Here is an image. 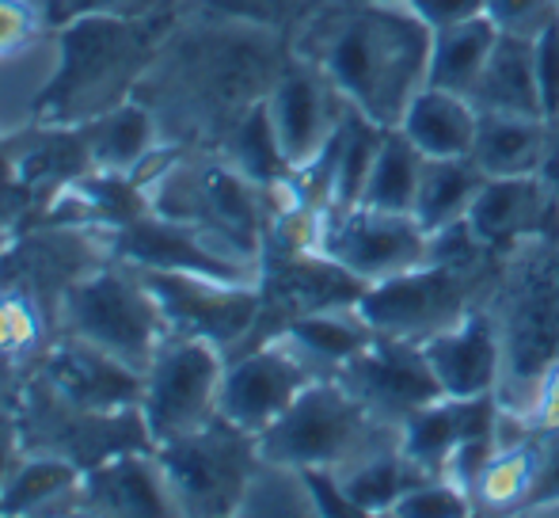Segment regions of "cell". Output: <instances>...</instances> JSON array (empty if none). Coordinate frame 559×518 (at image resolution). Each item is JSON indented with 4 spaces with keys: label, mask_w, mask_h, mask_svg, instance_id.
Returning a JSON list of instances; mask_svg holds the SVG:
<instances>
[{
    "label": "cell",
    "mask_w": 559,
    "mask_h": 518,
    "mask_svg": "<svg viewBox=\"0 0 559 518\" xmlns=\"http://www.w3.org/2000/svg\"><path fill=\"white\" fill-rule=\"evenodd\" d=\"M282 69L286 61L266 23L206 8L168 23L138 99L153 107L171 145L206 149L202 141H225L228 130L266 99Z\"/></svg>",
    "instance_id": "6da1fadb"
},
{
    "label": "cell",
    "mask_w": 559,
    "mask_h": 518,
    "mask_svg": "<svg viewBox=\"0 0 559 518\" xmlns=\"http://www.w3.org/2000/svg\"><path fill=\"white\" fill-rule=\"evenodd\" d=\"M430 43L435 31L407 0H369L335 23L317 66L366 119L396 127L407 104L427 89Z\"/></svg>",
    "instance_id": "7a4b0ae2"
},
{
    "label": "cell",
    "mask_w": 559,
    "mask_h": 518,
    "mask_svg": "<svg viewBox=\"0 0 559 518\" xmlns=\"http://www.w3.org/2000/svg\"><path fill=\"white\" fill-rule=\"evenodd\" d=\"M168 23L69 15L58 23V73L43 99L38 127H88L138 99Z\"/></svg>",
    "instance_id": "3957f363"
},
{
    "label": "cell",
    "mask_w": 559,
    "mask_h": 518,
    "mask_svg": "<svg viewBox=\"0 0 559 518\" xmlns=\"http://www.w3.org/2000/svg\"><path fill=\"white\" fill-rule=\"evenodd\" d=\"M148 210L199 225L233 252L263 263L271 233V191L243 176L222 149H171L145 179Z\"/></svg>",
    "instance_id": "277c9868"
},
{
    "label": "cell",
    "mask_w": 559,
    "mask_h": 518,
    "mask_svg": "<svg viewBox=\"0 0 559 518\" xmlns=\"http://www.w3.org/2000/svg\"><path fill=\"white\" fill-rule=\"evenodd\" d=\"M53 325L61 335H73L92 348H104L122 363L145 370L153 355L171 335L160 302L141 279V271L122 259L92 267L58 297Z\"/></svg>",
    "instance_id": "5b68a950"
},
{
    "label": "cell",
    "mask_w": 559,
    "mask_h": 518,
    "mask_svg": "<svg viewBox=\"0 0 559 518\" xmlns=\"http://www.w3.org/2000/svg\"><path fill=\"white\" fill-rule=\"evenodd\" d=\"M400 427L381 423L338 378H317L259 435V458L332 473Z\"/></svg>",
    "instance_id": "8992f818"
},
{
    "label": "cell",
    "mask_w": 559,
    "mask_h": 518,
    "mask_svg": "<svg viewBox=\"0 0 559 518\" xmlns=\"http://www.w3.org/2000/svg\"><path fill=\"white\" fill-rule=\"evenodd\" d=\"M495 317L507 343L499 397L514 389L525 408L533 386L559 366V237L522 248Z\"/></svg>",
    "instance_id": "52a82bcc"
},
{
    "label": "cell",
    "mask_w": 559,
    "mask_h": 518,
    "mask_svg": "<svg viewBox=\"0 0 559 518\" xmlns=\"http://www.w3.org/2000/svg\"><path fill=\"white\" fill-rule=\"evenodd\" d=\"M179 518H222L240 511L243 488L259 466V438L214 415L191 435L153 446Z\"/></svg>",
    "instance_id": "ba28073f"
},
{
    "label": "cell",
    "mask_w": 559,
    "mask_h": 518,
    "mask_svg": "<svg viewBox=\"0 0 559 518\" xmlns=\"http://www.w3.org/2000/svg\"><path fill=\"white\" fill-rule=\"evenodd\" d=\"M225 351L194 335H168L164 348L145 366L141 389V420L153 438L164 446L179 435H191L217 415L225 378Z\"/></svg>",
    "instance_id": "9c48e42d"
},
{
    "label": "cell",
    "mask_w": 559,
    "mask_h": 518,
    "mask_svg": "<svg viewBox=\"0 0 559 518\" xmlns=\"http://www.w3.org/2000/svg\"><path fill=\"white\" fill-rule=\"evenodd\" d=\"M472 309V274L438 259L361 290L358 313L384 340L427 343Z\"/></svg>",
    "instance_id": "30bf717a"
},
{
    "label": "cell",
    "mask_w": 559,
    "mask_h": 518,
    "mask_svg": "<svg viewBox=\"0 0 559 518\" xmlns=\"http://www.w3.org/2000/svg\"><path fill=\"white\" fill-rule=\"evenodd\" d=\"M317 252L354 274L358 282L373 286L392 274H404L430 259V233L415 214L377 207H346L320 210Z\"/></svg>",
    "instance_id": "8fae6325"
},
{
    "label": "cell",
    "mask_w": 559,
    "mask_h": 518,
    "mask_svg": "<svg viewBox=\"0 0 559 518\" xmlns=\"http://www.w3.org/2000/svg\"><path fill=\"white\" fill-rule=\"evenodd\" d=\"M115 259L111 233L66 222H31L0 240V286L58 309V297L92 267Z\"/></svg>",
    "instance_id": "7c38bea8"
},
{
    "label": "cell",
    "mask_w": 559,
    "mask_h": 518,
    "mask_svg": "<svg viewBox=\"0 0 559 518\" xmlns=\"http://www.w3.org/2000/svg\"><path fill=\"white\" fill-rule=\"evenodd\" d=\"M138 271L160 302L171 335L206 340L225 355L259 335L263 282H222L183 271H145V267Z\"/></svg>",
    "instance_id": "4fadbf2b"
},
{
    "label": "cell",
    "mask_w": 559,
    "mask_h": 518,
    "mask_svg": "<svg viewBox=\"0 0 559 518\" xmlns=\"http://www.w3.org/2000/svg\"><path fill=\"white\" fill-rule=\"evenodd\" d=\"M312 381H317V374L289 348L286 335H255L243 348L228 351L217 415H225L228 423L259 438L274 420H282V412Z\"/></svg>",
    "instance_id": "5bb4252c"
},
{
    "label": "cell",
    "mask_w": 559,
    "mask_h": 518,
    "mask_svg": "<svg viewBox=\"0 0 559 518\" xmlns=\"http://www.w3.org/2000/svg\"><path fill=\"white\" fill-rule=\"evenodd\" d=\"M111 248L115 259L145 267V271H183L222 282H263V263L225 248L199 225L176 222V217L153 214V210L111 233Z\"/></svg>",
    "instance_id": "9a60e30c"
},
{
    "label": "cell",
    "mask_w": 559,
    "mask_h": 518,
    "mask_svg": "<svg viewBox=\"0 0 559 518\" xmlns=\"http://www.w3.org/2000/svg\"><path fill=\"white\" fill-rule=\"evenodd\" d=\"M346 111V99L338 96L332 76L309 58L286 61L274 89L266 92V115L278 133V145L286 153L294 176H301L332 141Z\"/></svg>",
    "instance_id": "2e32d148"
},
{
    "label": "cell",
    "mask_w": 559,
    "mask_h": 518,
    "mask_svg": "<svg viewBox=\"0 0 559 518\" xmlns=\"http://www.w3.org/2000/svg\"><path fill=\"white\" fill-rule=\"evenodd\" d=\"M53 397L81 412L96 415H126L141 412V389H145V370L122 363L104 348H92L73 335H53L43 366L35 370Z\"/></svg>",
    "instance_id": "e0dca14e"
},
{
    "label": "cell",
    "mask_w": 559,
    "mask_h": 518,
    "mask_svg": "<svg viewBox=\"0 0 559 518\" xmlns=\"http://www.w3.org/2000/svg\"><path fill=\"white\" fill-rule=\"evenodd\" d=\"M338 381H343L377 420L389 423V427H400V423L412 420L419 408L445 397L435 370H430L427 355H423V343L384 340V335H377V340L338 374Z\"/></svg>",
    "instance_id": "ac0fdd59"
},
{
    "label": "cell",
    "mask_w": 559,
    "mask_h": 518,
    "mask_svg": "<svg viewBox=\"0 0 559 518\" xmlns=\"http://www.w3.org/2000/svg\"><path fill=\"white\" fill-rule=\"evenodd\" d=\"M464 222L487 252H522L537 240H556L559 202L537 172L487 176Z\"/></svg>",
    "instance_id": "d6986e66"
},
{
    "label": "cell",
    "mask_w": 559,
    "mask_h": 518,
    "mask_svg": "<svg viewBox=\"0 0 559 518\" xmlns=\"http://www.w3.org/2000/svg\"><path fill=\"white\" fill-rule=\"evenodd\" d=\"M423 355L445 397H499L502 374H507V343H502L499 317L491 309L472 305L456 325L423 343Z\"/></svg>",
    "instance_id": "ffe728a7"
},
{
    "label": "cell",
    "mask_w": 559,
    "mask_h": 518,
    "mask_svg": "<svg viewBox=\"0 0 559 518\" xmlns=\"http://www.w3.org/2000/svg\"><path fill=\"white\" fill-rule=\"evenodd\" d=\"M84 518H179L156 450H122L84 469Z\"/></svg>",
    "instance_id": "44dd1931"
},
{
    "label": "cell",
    "mask_w": 559,
    "mask_h": 518,
    "mask_svg": "<svg viewBox=\"0 0 559 518\" xmlns=\"http://www.w3.org/2000/svg\"><path fill=\"white\" fill-rule=\"evenodd\" d=\"M84 130V145H88L92 168L104 172H122L145 184L156 172V164L171 153V141L164 138L160 119L153 115V107L130 99V104L115 107V111L99 115L96 122H88Z\"/></svg>",
    "instance_id": "7402d4cb"
},
{
    "label": "cell",
    "mask_w": 559,
    "mask_h": 518,
    "mask_svg": "<svg viewBox=\"0 0 559 518\" xmlns=\"http://www.w3.org/2000/svg\"><path fill=\"white\" fill-rule=\"evenodd\" d=\"M84 469L46 450H27L0 488V518H66L81 515Z\"/></svg>",
    "instance_id": "603a6c76"
},
{
    "label": "cell",
    "mask_w": 559,
    "mask_h": 518,
    "mask_svg": "<svg viewBox=\"0 0 559 518\" xmlns=\"http://www.w3.org/2000/svg\"><path fill=\"white\" fill-rule=\"evenodd\" d=\"M58 325L46 305L0 286V404H15L50 351Z\"/></svg>",
    "instance_id": "cb8c5ba5"
},
{
    "label": "cell",
    "mask_w": 559,
    "mask_h": 518,
    "mask_svg": "<svg viewBox=\"0 0 559 518\" xmlns=\"http://www.w3.org/2000/svg\"><path fill=\"white\" fill-rule=\"evenodd\" d=\"M274 332L286 335V343L309 363V370L317 374V378H338V374L377 340V332L366 325L358 305L305 313V317H294V320H286V325H278Z\"/></svg>",
    "instance_id": "d4e9b609"
},
{
    "label": "cell",
    "mask_w": 559,
    "mask_h": 518,
    "mask_svg": "<svg viewBox=\"0 0 559 518\" xmlns=\"http://www.w3.org/2000/svg\"><path fill=\"white\" fill-rule=\"evenodd\" d=\"M53 73H58V27L0 58V141L38 127Z\"/></svg>",
    "instance_id": "484cf974"
},
{
    "label": "cell",
    "mask_w": 559,
    "mask_h": 518,
    "mask_svg": "<svg viewBox=\"0 0 559 518\" xmlns=\"http://www.w3.org/2000/svg\"><path fill=\"white\" fill-rule=\"evenodd\" d=\"M476 122H479V111L468 96L427 84V89L407 104V111L400 115L396 130H404V138L412 141L427 161H445V156L472 153Z\"/></svg>",
    "instance_id": "4316f807"
},
{
    "label": "cell",
    "mask_w": 559,
    "mask_h": 518,
    "mask_svg": "<svg viewBox=\"0 0 559 518\" xmlns=\"http://www.w3.org/2000/svg\"><path fill=\"white\" fill-rule=\"evenodd\" d=\"M468 99L476 104V111L540 115V119H545L533 38L499 31V43H495L491 58H487L484 73H479V81H476V89H472Z\"/></svg>",
    "instance_id": "83f0119b"
},
{
    "label": "cell",
    "mask_w": 559,
    "mask_h": 518,
    "mask_svg": "<svg viewBox=\"0 0 559 518\" xmlns=\"http://www.w3.org/2000/svg\"><path fill=\"white\" fill-rule=\"evenodd\" d=\"M548 145V119L540 115L479 111L472 161L484 176H530L540 172Z\"/></svg>",
    "instance_id": "f1b7e54d"
},
{
    "label": "cell",
    "mask_w": 559,
    "mask_h": 518,
    "mask_svg": "<svg viewBox=\"0 0 559 518\" xmlns=\"http://www.w3.org/2000/svg\"><path fill=\"white\" fill-rule=\"evenodd\" d=\"M495 43H499V27H495L487 15H472V20H464V23L438 27L435 43H430L427 84L472 96V89H476L487 58H491Z\"/></svg>",
    "instance_id": "f546056e"
},
{
    "label": "cell",
    "mask_w": 559,
    "mask_h": 518,
    "mask_svg": "<svg viewBox=\"0 0 559 518\" xmlns=\"http://www.w3.org/2000/svg\"><path fill=\"white\" fill-rule=\"evenodd\" d=\"M484 172L476 168L472 156H445V161H427L419 179V195H415V210L423 229L435 233L461 225L468 217L472 202H476L479 187H484Z\"/></svg>",
    "instance_id": "4dcf8cb0"
},
{
    "label": "cell",
    "mask_w": 559,
    "mask_h": 518,
    "mask_svg": "<svg viewBox=\"0 0 559 518\" xmlns=\"http://www.w3.org/2000/svg\"><path fill=\"white\" fill-rule=\"evenodd\" d=\"M423 168H427V156L404 138V130L389 127L381 138V149H377V156H373V168H369L366 191H361V207L412 214L415 195H419Z\"/></svg>",
    "instance_id": "1f68e13d"
},
{
    "label": "cell",
    "mask_w": 559,
    "mask_h": 518,
    "mask_svg": "<svg viewBox=\"0 0 559 518\" xmlns=\"http://www.w3.org/2000/svg\"><path fill=\"white\" fill-rule=\"evenodd\" d=\"M240 518H317L320 499L305 469L259 458L240 499Z\"/></svg>",
    "instance_id": "d6a6232c"
},
{
    "label": "cell",
    "mask_w": 559,
    "mask_h": 518,
    "mask_svg": "<svg viewBox=\"0 0 559 518\" xmlns=\"http://www.w3.org/2000/svg\"><path fill=\"white\" fill-rule=\"evenodd\" d=\"M472 492L461 488L453 476H419L407 484L389 515L396 518H461L472 511Z\"/></svg>",
    "instance_id": "836d02e7"
},
{
    "label": "cell",
    "mask_w": 559,
    "mask_h": 518,
    "mask_svg": "<svg viewBox=\"0 0 559 518\" xmlns=\"http://www.w3.org/2000/svg\"><path fill=\"white\" fill-rule=\"evenodd\" d=\"M58 0H0V58L58 27Z\"/></svg>",
    "instance_id": "e575fe53"
},
{
    "label": "cell",
    "mask_w": 559,
    "mask_h": 518,
    "mask_svg": "<svg viewBox=\"0 0 559 518\" xmlns=\"http://www.w3.org/2000/svg\"><path fill=\"white\" fill-rule=\"evenodd\" d=\"M183 0H58V15H118V20L141 23H171ZM58 20V23H61Z\"/></svg>",
    "instance_id": "d590c367"
},
{
    "label": "cell",
    "mask_w": 559,
    "mask_h": 518,
    "mask_svg": "<svg viewBox=\"0 0 559 518\" xmlns=\"http://www.w3.org/2000/svg\"><path fill=\"white\" fill-rule=\"evenodd\" d=\"M484 15L507 35L537 38L556 20V0H484Z\"/></svg>",
    "instance_id": "8d00e7d4"
},
{
    "label": "cell",
    "mask_w": 559,
    "mask_h": 518,
    "mask_svg": "<svg viewBox=\"0 0 559 518\" xmlns=\"http://www.w3.org/2000/svg\"><path fill=\"white\" fill-rule=\"evenodd\" d=\"M537 50V84H540V104H545V119L559 115V15L533 38Z\"/></svg>",
    "instance_id": "74e56055"
},
{
    "label": "cell",
    "mask_w": 559,
    "mask_h": 518,
    "mask_svg": "<svg viewBox=\"0 0 559 518\" xmlns=\"http://www.w3.org/2000/svg\"><path fill=\"white\" fill-rule=\"evenodd\" d=\"M522 412H525V420L537 423V427L559 431V366H552V370L533 386Z\"/></svg>",
    "instance_id": "f35d334b"
},
{
    "label": "cell",
    "mask_w": 559,
    "mask_h": 518,
    "mask_svg": "<svg viewBox=\"0 0 559 518\" xmlns=\"http://www.w3.org/2000/svg\"><path fill=\"white\" fill-rule=\"evenodd\" d=\"M407 4H412V12L430 31L449 27V23H464L472 15H484V0H407Z\"/></svg>",
    "instance_id": "ab89813d"
},
{
    "label": "cell",
    "mask_w": 559,
    "mask_h": 518,
    "mask_svg": "<svg viewBox=\"0 0 559 518\" xmlns=\"http://www.w3.org/2000/svg\"><path fill=\"white\" fill-rule=\"evenodd\" d=\"M23 454H27V443H23L20 412H15V404H0V488L8 484Z\"/></svg>",
    "instance_id": "60d3db41"
},
{
    "label": "cell",
    "mask_w": 559,
    "mask_h": 518,
    "mask_svg": "<svg viewBox=\"0 0 559 518\" xmlns=\"http://www.w3.org/2000/svg\"><path fill=\"white\" fill-rule=\"evenodd\" d=\"M540 179L552 191V199L559 202V115L548 119V145H545V161H540Z\"/></svg>",
    "instance_id": "b9f144b4"
}]
</instances>
